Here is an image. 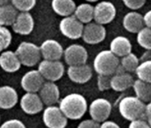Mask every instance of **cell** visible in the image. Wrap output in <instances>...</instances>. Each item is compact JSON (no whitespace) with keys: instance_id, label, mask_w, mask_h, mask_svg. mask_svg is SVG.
I'll use <instances>...</instances> for the list:
<instances>
[{"instance_id":"cell-13","label":"cell","mask_w":151,"mask_h":128,"mask_svg":"<svg viewBox=\"0 0 151 128\" xmlns=\"http://www.w3.org/2000/svg\"><path fill=\"white\" fill-rule=\"evenodd\" d=\"M45 84V78L39 70H30L22 78L21 85L27 93H37Z\"/></svg>"},{"instance_id":"cell-32","label":"cell","mask_w":151,"mask_h":128,"mask_svg":"<svg viewBox=\"0 0 151 128\" xmlns=\"http://www.w3.org/2000/svg\"><path fill=\"white\" fill-rule=\"evenodd\" d=\"M111 75H99L97 86L100 91H106L111 88Z\"/></svg>"},{"instance_id":"cell-28","label":"cell","mask_w":151,"mask_h":128,"mask_svg":"<svg viewBox=\"0 0 151 128\" xmlns=\"http://www.w3.org/2000/svg\"><path fill=\"white\" fill-rule=\"evenodd\" d=\"M137 42L142 48L151 50V29L143 27L137 33Z\"/></svg>"},{"instance_id":"cell-15","label":"cell","mask_w":151,"mask_h":128,"mask_svg":"<svg viewBox=\"0 0 151 128\" xmlns=\"http://www.w3.org/2000/svg\"><path fill=\"white\" fill-rule=\"evenodd\" d=\"M42 57L45 60H60L64 53L62 45L54 39H47L44 41L40 46Z\"/></svg>"},{"instance_id":"cell-25","label":"cell","mask_w":151,"mask_h":128,"mask_svg":"<svg viewBox=\"0 0 151 128\" xmlns=\"http://www.w3.org/2000/svg\"><path fill=\"white\" fill-rule=\"evenodd\" d=\"M132 88L136 96L142 101L146 103L151 101V83L138 78L134 80Z\"/></svg>"},{"instance_id":"cell-9","label":"cell","mask_w":151,"mask_h":128,"mask_svg":"<svg viewBox=\"0 0 151 128\" xmlns=\"http://www.w3.org/2000/svg\"><path fill=\"white\" fill-rule=\"evenodd\" d=\"M106 34V29L102 24L91 22L85 25L82 38L88 45H97L105 39Z\"/></svg>"},{"instance_id":"cell-35","label":"cell","mask_w":151,"mask_h":128,"mask_svg":"<svg viewBox=\"0 0 151 128\" xmlns=\"http://www.w3.org/2000/svg\"><path fill=\"white\" fill-rule=\"evenodd\" d=\"M78 126L79 128H97V127H101V123L97 122L96 120L91 117V119H86L81 121Z\"/></svg>"},{"instance_id":"cell-1","label":"cell","mask_w":151,"mask_h":128,"mask_svg":"<svg viewBox=\"0 0 151 128\" xmlns=\"http://www.w3.org/2000/svg\"><path fill=\"white\" fill-rule=\"evenodd\" d=\"M60 109L63 114L72 120H78L84 116L88 108L86 99L79 93H72L60 101Z\"/></svg>"},{"instance_id":"cell-39","label":"cell","mask_w":151,"mask_h":128,"mask_svg":"<svg viewBox=\"0 0 151 128\" xmlns=\"http://www.w3.org/2000/svg\"><path fill=\"white\" fill-rule=\"evenodd\" d=\"M143 18H144V22H145V26L148 27L151 29V10L147 12L144 15H143Z\"/></svg>"},{"instance_id":"cell-34","label":"cell","mask_w":151,"mask_h":128,"mask_svg":"<svg viewBox=\"0 0 151 128\" xmlns=\"http://www.w3.org/2000/svg\"><path fill=\"white\" fill-rule=\"evenodd\" d=\"M1 128H25V124L18 119L7 120L0 126Z\"/></svg>"},{"instance_id":"cell-8","label":"cell","mask_w":151,"mask_h":128,"mask_svg":"<svg viewBox=\"0 0 151 128\" xmlns=\"http://www.w3.org/2000/svg\"><path fill=\"white\" fill-rule=\"evenodd\" d=\"M65 62L68 66L80 65L85 64L88 59V52L86 49L78 44H73L68 45L63 53Z\"/></svg>"},{"instance_id":"cell-31","label":"cell","mask_w":151,"mask_h":128,"mask_svg":"<svg viewBox=\"0 0 151 128\" xmlns=\"http://www.w3.org/2000/svg\"><path fill=\"white\" fill-rule=\"evenodd\" d=\"M37 0H12V4L21 12H29L36 6Z\"/></svg>"},{"instance_id":"cell-2","label":"cell","mask_w":151,"mask_h":128,"mask_svg":"<svg viewBox=\"0 0 151 128\" xmlns=\"http://www.w3.org/2000/svg\"><path fill=\"white\" fill-rule=\"evenodd\" d=\"M146 102L137 96H127L120 101L118 110L124 119L132 121L137 118L146 117Z\"/></svg>"},{"instance_id":"cell-26","label":"cell","mask_w":151,"mask_h":128,"mask_svg":"<svg viewBox=\"0 0 151 128\" xmlns=\"http://www.w3.org/2000/svg\"><path fill=\"white\" fill-rule=\"evenodd\" d=\"M74 15L84 24L89 23L94 19V7L87 3L80 4L76 7Z\"/></svg>"},{"instance_id":"cell-37","label":"cell","mask_w":151,"mask_h":128,"mask_svg":"<svg viewBox=\"0 0 151 128\" xmlns=\"http://www.w3.org/2000/svg\"><path fill=\"white\" fill-rule=\"evenodd\" d=\"M101 127H103V128H119V125L115 123L114 121H111V120H105L103 121L102 123H101Z\"/></svg>"},{"instance_id":"cell-22","label":"cell","mask_w":151,"mask_h":128,"mask_svg":"<svg viewBox=\"0 0 151 128\" xmlns=\"http://www.w3.org/2000/svg\"><path fill=\"white\" fill-rule=\"evenodd\" d=\"M131 41L124 36H117L110 42V50L118 57H123L132 52Z\"/></svg>"},{"instance_id":"cell-29","label":"cell","mask_w":151,"mask_h":128,"mask_svg":"<svg viewBox=\"0 0 151 128\" xmlns=\"http://www.w3.org/2000/svg\"><path fill=\"white\" fill-rule=\"evenodd\" d=\"M135 72L138 78L151 83V60L139 63Z\"/></svg>"},{"instance_id":"cell-14","label":"cell","mask_w":151,"mask_h":128,"mask_svg":"<svg viewBox=\"0 0 151 128\" xmlns=\"http://www.w3.org/2000/svg\"><path fill=\"white\" fill-rule=\"evenodd\" d=\"M21 108L28 115H35L43 110L44 102L36 93H27L21 99Z\"/></svg>"},{"instance_id":"cell-17","label":"cell","mask_w":151,"mask_h":128,"mask_svg":"<svg viewBox=\"0 0 151 128\" xmlns=\"http://www.w3.org/2000/svg\"><path fill=\"white\" fill-rule=\"evenodd\" d=\"M12 26L13 30L15 33L20 35H29L34 29V19L29 12H22L18 14Z\"/></svg>"},{"instance_id":"cell-11","label":"cell","mask_w":151,"mask_h":128,"mask_svg":"<svg viewBox=\"0 0 151 128\" xmlns=\"http://www.w3.org/2000/svg\"><path fill=\"white\" fill-rule=\"evenodd\" d=\"M116 9L115 6L109 1H101L94 6V19L93 21L105 25L109 24L116 18Z\"/></svg>"},{"instance_id":"cell-3","label":"cell","mask_w":151,"mask_h":128,"mask_svg":"<svg viewBox=\"0 0 151 128\" xmlns=\"http://www.w3.org/2000/svg\"><path fill=\"white\" fill-rule=\"evenodd\" d=\"M120 64L118 56L110 49L100 52L93 60V69L98 75H114Z\"/></svg>"},{"instance_id":"cell-33","label":"cell","mask_w":151,"mask_h":128,"mask_svg":"<svg viewBox=\"0 0 151 128\" xmlns=\"http://www.w3.org/2000/svg\"><path fill=\"white\" fill-rule=\"evenodd\" d=\"M123 2L129 9L138 10L145 5L146 0H123Z\"/></svg>"},{"instance_id":"cell-23","label":"cell","mask_w":151,"mask_h":128,"mask_svg":"<svg viewBox=\"0 0 151 128\" xmlns=\"http://www.w3.org/2000/svg\"><path fill=\"white\" fill-rule=\"evenodd\" d=\"M76 3L74 0H52V8L58 15L66 17L74 14L76 10Z\"/></svg>"},{"instance_id":"cell-20","label":"cell","mask_w":151,"mask_h":128,"mask_svg":"<svg viewBox=\"0 0 151 128\" xmlns=\"http://www.w3.org/2000/svg\"><path fill=\"white\" fill-rule=\"evenodd\" d=\"M134 79L130 72L115 73L111 78V88L116 92H124L132 87Z\"/></svg>"},{"instance_id":"cell-6","label":"cell","mask_w":151,"mask_h":128,"mask_svg":"<svg viewBox=\"0 0 151 128\" xmlns=\"http://www.w3.org/2000/svg\"><path fill=\"white\" fill-rule=\"evenodd\" d=\"M38 70L45 78V79L48 81H58L60 80L65 72L64 65L60 60H42L38 65Z\"/></svg>"},{"instance_id":"cell-12","label":"cell","mask_w":151,"mask_h":128,"mask_svg":"<svg viewBox=\"0 0 151 128\" xmlns=\"http://www.w3.org/2000/svg\"><path fill=\"white\" fill-rule=\"evenodd\" d=\"M68 78L77 84H86L92 78L93 70L86 63L80 65L68 66L67 70Z\"/></svg>"},{"instance_id":"cell-36","label":"cell","mask_w":151,"mask_h":128,"mask_svg":"<svg viewBox=\"0 0 151 128\" xmlns=\"http://www.w3.org/2000/svg\"><path fill=\"white\" fill-rule=\"evenodd\" d=\"M129 127L131 128H148L150 127L149 124L147 123V119L145 120L144 118H137L129 124Z\"/></svg>"},{"instance_id":"cell-27","label":"cell","mask_w":151,"mask_h":128,"mask_svg":"<svg viewBox=\"0 0 151 128\" xmlns=\"http://www.w3.org/2000/svg\"><path fill=\"white\" fill-rule=\"evenodd\" d=\"M120 64L127 72L131 73V72L136 71L139 62L138 57L134 53L130 52L122 57V59L120 60Z\"/></svg>"},{"instance_id":"cell-24","label":"cell","mask_w":151,"mask_h":128,"mask_svg":"<svg viewBox=\"0 0 151 128\" xmlns=\"http://www.w3.org/2000/svg\"><path fill=\"white\" fill-rule=\"evenodd\" d=\"M18 9L12 4L0 6V25L11 26L14 23L18 16Z\"/></svg>"},{"instance_id":"cell-18","label":"cell","mask_w":151,"mask_h":128,"mask_svg":"<svg viewBox=\"0 0 151 128\" xmlns=\"http://www.w3.org/2000/svg\"><path fill=\"white\" fill-rule=\"evenodd\" d=\"M123 26L130 33H138L145 27L143 15L135 11L127 13L123 19Z\"/></svg>"},{"instance_id":"cell-21","label":"cell","mask_w":151,"mask_h":128,"mask_svg":"<svg viewBox=\"0 0 151 128\" xmlns=\"http://www.w3.org/2000/svg\"><path fill=\"white\" fill-rule=\"evenodd\" d=\"M17 102L18 94L14 88L8 86L0 87V109H12Z\"/></svg>"},{"instance_id":"cell-19","label":"cell","mask_w":151,"mask_h":128,"mask_svg":"<svg viewBox=\"0 0 151 128\" xmlns=\"http://www.w3.org/2000/svg\"><path fill=\"white\" fill-rule=\"evenodd\" d=\"M22 65V64L16 52L6 51L0 55V67L6 72H15L20 70Z\"/></svg>"},{"instance_id":"cell-7","label":"cell","mask_w":151,"mask_h":128,"mask_svg":"<svg viewBox=\"0 0 151 128\" xmlns=\"http://www.w3.org/2000/svg\"><path fill=\"white\" fill-rule=\"evenodd\" d=\"M68 119L60 107L54 105L47 106L43 113L44 124L49 128H64L68 124Z\"/></svg>"},{"instance_id":"cell-30","label":"cell","mask_w":151,"mask_h":128,"mask_svg":"<svg viewBox=\"0 0 151 128\" xmlns=\"http://www.w3.org/2000/svg\"><path fill=\"white\" fill-rule=\"evenodd\" d=\"M11 42H12L11 32L4 26L0 25V52L4 49H6L10 45Z\"/></svg>"},{"instance_id":"cell-4","label":"cell","mask_w":151,"mask_h":128,"mask_svg":"<svg viewBox=\"0 0 151 128\" xmlns=\"http://www.w3.org/2000/svg\"><path fill=\"white\" fill-rule=\"evenodd\" d=\"M22 65L33 67L39 62L42 56L40 47L29 42H22L15 51Z\"/></svg>"},{"instance_id":"cell-41","label":"cell","mask_w":151,"mask_h":128,"mask_svg":"<svg viewBox=\"0 0 151 128\" xmlns=\"http://www.w3.org/2000/svg\"><path fill=\"white\" fill-rule=\"evenodd\" d=\"M86 1H88V2H97V1H99V0H86Z\"/></svg>"},{"instance_id":"cell-40","label":"cell","mask_w":151,"mask_h":128,"mask_svg":"<svg viewBox=\"0 0 151 128\" xmlns=\"http://www.w3.org/2000/svg\"><path fill=\"white\" fill-rule=\"evenodd\" d=\"M10 1H12V0H0V6L8 5L10 3Z\"/></svg>"},{"instance_id":"cell-5","label":"cell","mask_w":151,"mask_h":128,"mask_svg":"<svg viewBox=\"0 0 151 128\" xmlns=\"http://www.w3.org/2000/svg\"><path fill=\"white\" fill-rule=\"evenodd\" d=\"M60 30L63 36L69 39H78L82 37L84 23L80 22L74 14L64 17L60 22Z\"/></svg>"},{"instance_id":"cell-10","label":"cell","mask_w":151,"mask_h":128,"mask_svg":"<svg viewBox=\"0 0 151 128\" xmlns=\"http://www.w3.org/2000/svg\"><path fill=\"white\" fill-rule=\"evenodd\" d=\"M88 108L91 117L99 123H102L107 120L112 110L110 101L104 98H97L93 100Z\"/></svg>"},{"instance_id":"cell-16","label":"cell","mask_w":151,"mask_h":128,"mask_svg":"<svg viewBox=\"0 0 151 128\" xmlns=\"http://www.w3.org/2000/svg\"><path fill=\"white\" fill-rule=\"evenodd\" d=\"M39 96L46 106L56 104L60 100V90L52 81L45 82L39 90Z\"/></svg>"},{"instance_id":"cell-38","label":"cell","mask_w":151,"mask_h":128,"mask_svg":"<svg viewBox=\"0 0 151 128\" xmlns=\"http://www.w3.org/2000/svg\"><path fill=\"white\" fill-rule=\"evenodd\" d=\"M146 119L151 127V101L147 102L146 107Z\"/></svg>"}]
</instances>
